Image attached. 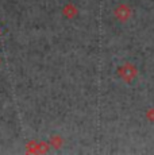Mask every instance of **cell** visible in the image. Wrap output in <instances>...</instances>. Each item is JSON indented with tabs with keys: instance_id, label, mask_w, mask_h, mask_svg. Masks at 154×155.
Instances as JSON below:
<instances>
[{
	"instance_id": "6da1fadb",
	"label": "cell",
	"mask_w": 154,
	"mask_h": 155,
	"mask_svg": "<svg viewBox=\"0 0 154 155\" xmlns=\"http://www.w3.org/2000/svg\"><path fill=\"white\" fill-rule=\"evenodd\" d=\"M118 76L124 84H131L138 77V68L131 62H124L118 68Z\"/></svg>"
},
{
	"instance_id": "7a4b0ae2",
	"label": "cell",
	"mask_w": 154,
	"mask_h": 155,
	"mask_svg": "<svg viewBox=\"0 0 154 155\" xmlns=\"http://www.w3.org/2000/svg\"><path fill=\"white\" fill-rule=\"evenodd\" d=\"M112 15L119 23H127L132 18V8L126 3H119L115 5Z\"/></svg>"
},
{
	"instance_id": "3957f363",
	"label": "cell",
	"mask_w": 154,
	"mask_h": 155,
	"mask_svg": "<svg viewBox=\"0 0 154 155\" xmlns=\"http://www.w3.org/2000/svg\"><path fill=\"white\" fill-rule=\"evenodd\" d=\"M61 14L65 19L72 20V19H75V18L79 16V8H77L76 4H73V3H66V4L62 7Z\"/></svg>"
},
{
	"instance_id": "277c9868",
	"label": "cell",
	"mask_w": 154,
	"mask_h": 155,
	"mask_svg": "<svg viewBox=\"0 0 154 155\" xmlns=\"http://www.w3.org/2000/svg\"><path fill=\"white\" fill-rule=\"evenodd\" d=\"M47 142H49L50 148H54V150H60L62 146H64V138H62L61 135H58V134L52 135Z\"/></svg>"
},
{
	"instance_id": "5b68a950",
	"label": "cell",
	"mask_w": 154,
	"mask_h": 155,
	"mask_svg": "<svg viewBox=\"0 0 154 155\" xmlns=\"http://www.w3.org/2000/svg\"><path fill=\"white\" fill-rule=\"evenodd\" d=\"M25 150L27 154H38V142L37 140H28L25 146Z\"/></svg>"
},
{
	"instance_id": "8992f818",
	"label": "cell",
	"mask_w": 154,
	"mask_h": 155,
	"mask_svg": "<svg viewBox=\"0 0 154 155\" xmlns=\"http://www.w3.org/2000/svg\"><path fill=\"white\" fill-rule=\"evenodd\" d=\"M49 150V142H38V154H46Z\"/></svg>"
},
{
	"instance_id": "52a82bcc",
	"label": "cell",
	"mask_w": 154,
	"mask_h": 155,
	"mask_svg": "<svg viewBox=\"0 0 154 155\" xmlns=\"http://www.w3.org/2000/svg\"><path fill=\"white\" fill-rule=\"evenodd\" d=\"M145 117H146L147 121H150V123L154 124V107H150V108L146 109V112H145Z\"/></svg>"
},
{
	"instance_id": "ba28073f",
	"label": "cell",
	"mask_w": 154,
	"mask_h": 155,
	"mask_svg": "<svg viewBox=\"0 0 154 155\" xmlns=\"http://www.w3.org/2000/svg\"><path fill=\"white\" fill-rule=\"evenodd\" d=\"M2 62H3V59H2V57H0V66H2Z\"/></svg>"
}]
</instances>
